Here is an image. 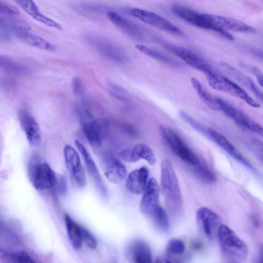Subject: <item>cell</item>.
Here are the masks:
<instances>
[{
  "mask_svg": "<svg viewBox=\"0 0 263 263\" xmlns=\"http://www.w3.org/2000/svg\"><path fill=\"white\" fill-rule=\"evenodd\" d=\"M55 185H56L57 190L61 194H65L67 193V182L66 181L65 179L62 176V175H59V176L58 177H57L56 175Z\"/></svg>",
  "mask_w": 263,
  "mask_h": 263,
  "instance_id": "cell-37",
  "label": "cell"
},
{
  "mask_svg": "<svg viewBox=\"0 0 263 263\" xmlns=\"http://www.w3.org/2000/svg\"><path fill=\"white\" fill-rule=\"evenodd\" d=\"M179 114L181 118L195 130L204 135H208L207 129H206L197 122L195 121L192 117L189 116L188 114L185 113L184 111H181Z\"/></svg>",
  "mask_w": 263,
  "mask_h": 263,
  "instance_id": "cell-34",
  "label": "cell"
},
{
  "mask_svg": "<svg viewBox=\"0 0 263 263\" xmlns=\"http://www.w3.org/2000/svg\"><path fill=\"white\" fill-rule=\"evenodd\" d=\"M217 237L226 261L239 263L246 259L249 252L247 244L228 226L221 224L218 229Z\"/></svg>",
  "mask_w": 263,
  "mask_h": 263,
  "instance_id": "cell-2",
  "label": "cell"
},
{
  "mask_svg": "<svg viewBox=\"0 0 263 263\" xmlns=\"http://www.w3.org/2000/svg\"><path fill=\"white\" fill-rule=\"evenodd\" d=\"M82 130L94 151L98 152L102 145L101 132L98 124L88 111L82 113Z\"/></svg>",
  "mask_w": 263,
  "mask_h": 263,
  "instance_id": "cell-14",
  "label": "cell"
},
{
  "mask_svg": "<svg viewBox=\"0 0 263 263\" xmlns=\"http://www.w3.org/2000/svg\"><path fill=\"white\" fill-rule=\"evenodd\" d=\"M103 169L106 178L112 184L124 181L127 175L125 166L119 160L108 154L103 159Z\"/></svg>",
  "mask_w": 263,
  "mask_h": 263,
  "instance_id": "cell-15",
  "label": "cell"
},
{
  "mask_svg": "<svg viewBox=\"0 0 263 263\" xmlns=\"http://www.w3.org/2000/svg\"><path fill=\"white\" fill-rule=\"evenodd\" d=\"M160 132L172 151L183 161L194 167L200 164L198 158L178 134L163 126L160 127Z\"/></svg>",
  "mask_w": 263,
  "mask_h": 263,
  "instance_id": "cell-5",
  "label": "cell"
},
{
  "mask_svg": "<svg viewBox=\"0 0 263 263\" xmlns=\"http://www.w3.org/2000/svg\"><path fill=\"white\" fill-rule=\"evenodd\" d=\"M172 11L175 15L194 26L204 30L214 31L211 14L199 13L179 5H174L172 7Z\"/></svg>",
  "mask_w": 263,
  "mask_h": 263,
  "instance_id": "cell-10",
  "label": "cell"
},
{
  "mask_svg": "<svg viewBox=\"0 0 263 263\" xmlns=\"http://www.w3.org/2000/svg\"><path fill=\"white\" fill-rule=\"evenodd\" d=\"M160 188L154 178L148 182L144 190L140 205L141 213L145 216H151L159 206Z\"/></svg>",
  "mask_w": 263,
  "mask_h": 263,
  "instance_id": "cell-13",
  "label": "cell"
},
{
  "mask_svg": "<svg viewBox=\"0 0 263 263\" xmlns=\"http://www.w3.org/2000/svg\"><path fill=\"white\" fill-rule=\"evenodd\" d=\"M81 80L78 77H74L72 81V88L74 94L79 95L82 91Z\"/></svg>",
  "mask_w": 263,
  "mask_h": 263,
  "instance_id": "cell-38",
  "label": "cell"
},
{
  "mask_svg": "<svg viewBox=\"0 0 263 263\" xmlns=\"http://www.w3.org/2000/svg\"><path fill=\"white\" fill-rule=\"evenodd\" d=\"M83 241L89 248L95 249L97 247V241L92 234L85 228L81 227Z\"/></svg>",
  "mask_w": 263,
  "mask_h": 263,
  "instance_id": "cell-36",
  "label": "cell"
},
{
  "mask_svg": "<svg viewBox=\"0 0 263 263\" xmlns=\"http://www.w3.org/2000/svg\"><path fill=\"white\" fill-rule=\"evenodd\" d=\"M207 132L208 136L229 155L250 169L254 170L251 164L224 135L212 128H208Z\"/></svg>",
  "mask_w": 263,
  "mask_h": 263,
  "instance_id": "cell-16",
  "label": "cell"
},
{
  "mask_svg": "<svg viewBox=\"0 0 263 263\" xmlns=\"http://www.w3.org/2000/svg\"><path fill=\"white\" fill-rule=\"evenodd\" d=\"M11 32L12 35L29 45L48 51H54L56 49L53 44L27 31L13 30Z\"/></svg>",
  "mask_w": 263,
  "mask_h": 263,
  "instance_id": "cell-24",
  "label": "cell"
},
{
  "mask_svg": "<svg viewBox=\"0 0 263 263\" xmlns=\"http://www.w3.org/2000/svg\"><path fill=\"white\" fill-rule=\"evenodd\" d=\"M18 119L28 143L33 147H37L42 137L39 125L34 117L27 111L21 110L18 113Z\"/></svg>",
  "mask_w": 263,
  "mask_h": 263,
  "instance_id": "cell-12",
  "label": "cell"
},
{
  "mask_svg": "<svg viewBox=\"0 0 263 263\" xmlns=\"http://www.w3.org/2000/svg\"><path fill=\"white\" fill-rule=\"evenodd\" d=\"M206 76L209 85L213 89L239 98L253 108H260L259 103L236 83L214 71Z\"/></svg>",
  "mask_w": 263,
  "mask_h": 263,
  "instance_id": "cell-4",
  "label": "cell"
},
{
  "mask_svg": "<svg viewBox=\"0 0 263 263\" xmlns=\"http://www.w3.org/2000/svg\"><path fill=\"white\" fill-rule=\"evenodd\" d=\"M129 13L143 22L161 30L175 34H182V31L177 26L154 13L139 9L129 10Z\"/></svg>",
  "mask_w": 263,
  "mask_h": 263,
  "instance_id": "cell-9",
  "label": "cell"
},
{
  "mask_svg": "<svg viewBox=\"0 0 263 263\" xmlns=\"http://www.w3.org/2000/svg\"><path fill=\"white\" fill-rule=\"evenodd\" d=\"M185 250V245L183 241L179 239H172L166 245L167 253L171 255H180Z\"/></svg>",
  "mask_w": 263,
  "mask_h": 263,
  "instance_id": "cell-33",
  "label": "cell"
},
{
  "mask_svg": "<svg viewBox=\"0 0 263 263\" xmlns=\"http://www.w3.org/2000/svg\"><path fill=\"white\" fill-rule=\"evenodd\" d=\"M191 82L200 99L203 103L213 110L220 111L217 97L212 95L196 78L192 77Z\"/></svg>",
  "mask_w": 263,
  "mask_h": 263,
  "instance_id": "cell-25",
  "label": "cell"
},
{
  "mask_svg": "<svg viewBox=\"0 0 263 263\" xmlns=\"http://www.w3.org/2000/svg\"><path fill=\"white\" fill-rule=\"evenodd\" d=\"M197 225L201 232L208 239L213 240L217 236L221 220L219 216L211 209L202 207L196 214Z\"/></svg>",
  "mask_w": 263,
  "mask_h": 263,
  "instance_id": "cell-8",
  "label": "cell"
},
{
  "mask_svg": "<svg viewBox=\"0 0 263 263\" xmlns=\"http://www.w3.org/2000/svg\"><path fill=\"white\" fill-rule=\"evenodd\" d=\"M212 23L215 28V31L230 40H233V37L228 31L246 34H253L256 30L252 27L235 19L216 16L211 14Z\"/></svg>",
  "mask_w": 263,
  "mask_h": 263,
  "instance_id": "cell-6",
  "label": "cell"
},
{
  "mask_svg": "<svg viewBox=\"0 0 263 263\" xmlns=\"http://www.w3.org/2000/svg\"><path fill=\"white\" fill-rule=\"evenodd\" d=\"M65 221L71 243L74 249L79 250L83 241L81 227L68 215L65 216Z\"/></svg>",
  "mask_w": 263,
  "mask_h": 263,
  "instance_id": "cell-26",
  "label": "cell"
},
{
  "mask_svg": "<svg viewBox=\"0 0 263 263\" xmlns=\"http://www.w3.org/2000/svg\"><path fill=\"white\" fill-rule=\"evenodd\" d=\"M148 175V170L145 167H141L138 170L132 171L127 180V190L134 194H140L142 193L147 186Z\"/></svg>",
  "mask_w": 263,
  "mask_h": 263,
  "instance_id": "cell-23",
  "label": "cell"
},
{
  "mask_svg": "<svg viewBox=\"0 0 263 263\" xmlns=\"http://www.w3.org/2000/svg\"><path fill=\"white\" fill-rule=\"evenodd\" d=\"M132 152L134 163L143 159L150 165H155L156 157L153 150L148 145L143 143L137 144L132 148Z\"/></svg>",
  "mask_w": 263,
  "mask_h": 263,
  "instance_id": "cell-28",
  "label": "cell"
},
{
  "mask_svg": "<svg viewBox=\"0 0 263 263\" xmlns=\"http://www.w3.org/2000/svg\"><path fill=\"white\" fill-rule=\"evenodd\" d=\"M161 172V189L166 205L172 215H179L182 208V194L177 174L169 160L162 162Z\"/></svg>",
  "mask_w": 263,
  "mask_h": 263,
  "instance_id": "cell-1",
  "label": "cell"
},
{
  "mask_svg": "<svg viewBox=\"0 0 263 263\" xmlns=\"http://www.w3.org/2000/svg\"><path fill=\"white\" fill-rule=\"evenodd\" d=\"M14 2L28 15L36 21L58 30H63V26L60 23L42 13L34 0H14Z\"/></svg>",
  "mask_w": 263,
  "mask_h": 263,
  "instance_id": "cell-20",
  "label": "cell"
},
{
  "mask_svg": "<svg viewBox=\"0 0 263 263\" xmlns=\"http://www.w3.org/2000/svg\"><path fill=\"white\" fill-rule=\"evenodd\" d=\"M153 218L154 225L157 229L166 232L169 229V221L166 212L161 207L159 206L151 216Z\"/></svg>",
  "mask_w": 263,
  "mask_h": 263,
  "instance_id": "cell-30",
  "label": "cell"
},
{
  "mask_svg": "<svg viewBox=\"0 0 263 263\" xmlns=\"http://www.w3.org/2000/svg\"><path fill=\"white\" fill-rule=\"evenodd\" d=\"M169 48L190 67L207 75L214 71L200 57L184 47L170 46Z\"/></svg>",
  "mask_w": 263,
  "mask_h": 263,
  "instance_id": "cell-19",
  "label": "cell"
},
{
  "mask_svg": "<svg viewBox=\"0 0 263 263\" xmlns=\"http://www.w3.org/2000/svg\"><path fill=\"white\" fill-rule=\"evenodd\" d=\"M107 17L112 23L128 36L137 40L144 39V34L141 28L133 22L113 12H108Z\"/></svg>",
  "mask_w": 263,
  "mask_h": 263,
  "instance_id": "cell-21",
  "label": "cell"
},
{
  "mask_svg": "<svg viewBox=\"0 0 263 263\" xmlns=\"http://www.w3.org/2000/svg\"><path fill=\"white\" fill-rule=\"evenodd\" d=\"M257 262H263V246L260 249L258 255L257 257Z\"/></svg>",
  "mask_w": 263,
  "mask_h": 263,
  "instance_id": "cell-40",
  "label": "cell"
},
{
  "mask_svg": "<svg viewBox=\"0 0 263 263\" xmlns=\"http://www.w3.org/2000/svg\"><path fill=\"white\" fill-rule=\"evenodd\" d=\"M135 47L144 55L169 67L173 68H180L181 67V64L178 61L154 49L140 44L136 45Z\"/></svg>",
  "mask_w": 263,
  "mask_h": 263,
  "instance_id": "cell-27",
  "label": "cell"
},
{
  "mask_svg": "<svg viewBox=\"0 0 263 263\" xmlns=\"http://www.w3.org/2000/svg\"><path fill=\"white\" fill-rule=\"evenodd\" d=\"M0 257L15 262L33 263L35 262L28 253L24 251L15 253H10L2 249L1 251H0Z\"/></svg>",
  "mask_w": 263,
  "mask_h": 263,
  "instance_id": "cell-31",
  "label": "cell"
},
{
  "mask_svg": "<svg viewBox=\"0 0 263 263\" xmlns=\"http://www.w3.org/2000/svg\"><path fill=\"white\" fill-rule=\"evenodd\" d=\"M0 25L13 30L30 31L31 27L25 21L18 17H7L0 16Z\"/></svg>",
  "mask_w": 263,
  "mask_h": 263,
  "instance_id": "cell-29",
  "label": "cell"
},
{
  "mask_svg": "<svg viewBox=\"0 0 263 263\" xmlns=\"http://www.w3.org/2000/svg\"><path fill=\"white\" fill-rule=\"evenodd\" d=\"M20 12L15 7L1 2L0 3V16L7 17H18Z\"/></svg>",
  "mask_w": 263,
  "mask_h": 263,
  "instance_id": "cell-35",
  "label": "cell"
},
{
  "mask_svg": "<svg viewBox=\"0 0 263 263\" xmlns=\"http://www.w3.org/2000/svg\"><path fill=\"white\" fill-rule=\"evenodd\" d=\"M75 144L83 158L87 169L91 175L98 191L102 196H106L108 193L107 188L93 158L79 140H75Z\"/></svg>",
  "mask_w": 263,
  "mask_h": 263,
  "instance_id": "cell-18",
  "label": "cell"
},
{
  "mask_svg": "<svg viewBox=\"0 0 263 263\" xmlns=\"http://www.w3.org/2000/svg\"><path fill=\"white\" fill-rule=\"evenodd\" d=\"M196 167L195 173L202 180L209 183L216 182V175L208 167L200 163Z\"/></svg>",
  "mask_w": 263,
  "mask_h": 263,
  "instance_id": "cell-32",
  "label": "cell"
},
{
  "mask_svg": "<svg viewBox=\"0 0 263 263\" xmlns=\"http://www.w3.org/2000/svg\"><path fill=\"white\" fill-rule=\"evenodd\" d=\"M28 175L32 185L38 190L55 185L56 175L49 165L37 155L33 156L28 165Z\"/></svg>",
  "mask_w": 263,
  "mask_h": 263,
  "instance_id": "cell-3",
  "label": "cell"
},
{
  "mask_svg": "<svg viewBox=\"0 0 263 263\" xmlns=\"http://www.w3.org/2000/svg\"><path fill=\"white\" fill-rule=\"evenodd\" d=\"M259 55L263 58V54L262 53H260Z\"/></svg>",
  "mask_w": 263,
  "mask_h": 263,
  "instance_id": "cell-41",
  "label": "cell"
},
{
  "mask_svg": "<svg viewBox=\"0 0 263 263\" xmlns=\"http://www.w3.org/2000/svg\"><path fill=\"white\" fill-rule=\"evenodd\" d=\"M127 259L136 263H150L152 257L151 249L147 243L140 240L131 242L127 247L125 253Z\"/></svg>",
  "mask_w": 263,
  "mask_h": 263,
  "instance_id": "cell-17",
  "label": "cell"
},
{
  "mask_svg": "<svg viewBox=\"0 0 263 263\" xmlns=\"http://www.w3.org/2000/svg\"><path fill=\"white\" fill-rule=\"evenodd\" d=\"M89 40L100 52L112 61L121 64H126L129 62L128 55L119 45L98 37H90Z\"/></svg>",
  "mask_w": 263,
  "mask_h": 263,
  "instance_id": "cell-11",
  "label": "cell"
},
{
  "mask_svg": "<svg viewBox=\"0 0 263 263\" xmlns=\"http://www.w3.org/2000/svg\"><path fill=\"white\" fill-rule=\"evenodd\" d=\"M115 1H116V0H115Z\"/></svg>",
  "mask_w": 263,
  "mask_h": 263,
  "instance_id": "cell-42",
  "label": "cell"
},
{
  "mask_svg": "<svg viewBox=\"0 0 263 263\" xmlns=\"http://www.w3.org/2000/svg\"><path fill=\"white\" fill-rule=\"evenodd\" d=\"M112 88L114 90V93L117 95H120L124 97H126L129 96V94L126 90L122 88V87L118 85H112Z\"/></svg>",
  "mask_w": 263,
  "mask_h": 263,
  "instance_id": "cell-39",
  "label": "cell"
},
{
  "mask_svg": "<svg viewBox=\"0 0 263 263\" xmlns=\"http://www.w3.org/2000/svg\"><path fill=\"white\" fill-rule=\"evenodd\" d=\"M220 111L240 127L248 130L252 120L226 100L217 97Z\"/></svg>",
  "mask_w": 263,
  "mask_h": 263,
  "instance_id": "cell-22",
  "label": "cell"
},
{
  "mask_svg": "<svg viewBox=\"0 0 263 263\" xmlns=\"http://www.w3.org/2000/svg\"><path fill=\"white\" fill-rule=\"evenodd\" d=\"M64 156L72 182L78 188H84L86 184L85 174L77 151L72 146L67 144L64 148Z\"/></svg>",
  "mask_w": 263,
  "mask_h": 263,
  "instance_id": "cell-7",
  "label": "cell"
}]
</instances>
